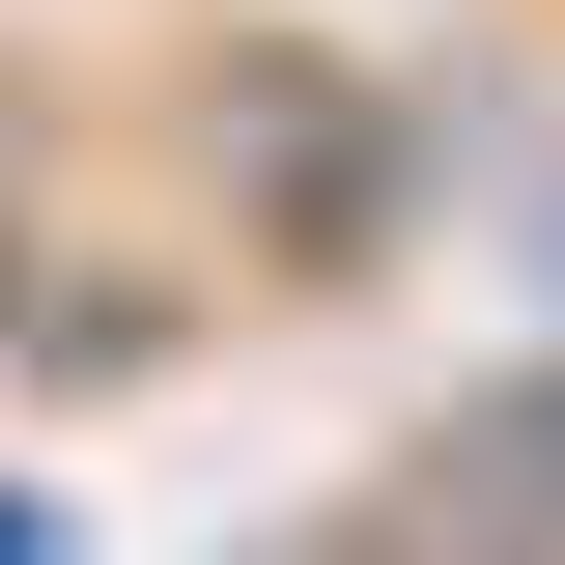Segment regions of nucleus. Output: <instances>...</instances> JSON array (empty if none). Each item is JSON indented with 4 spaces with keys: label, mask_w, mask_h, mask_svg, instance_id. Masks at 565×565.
<instances>
[{
    "label": "nucleus",
    "mask_w": 565,
    "mask_h": 565,
    "mask_svg": "<svg viewBox=\"0 0 565 565\" xmlns=\"http://www.w3.org/2000/svg\"><path fill=\"white\" fill-rule=\"evenodd\" d=\"M565 396H509V424H452V452H424V481H367L340 537H282V565H509V537H565Z\"/></svg>",
    "instance_id": "f257e3e1"
}]
</instances>
